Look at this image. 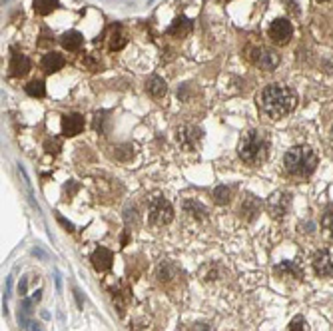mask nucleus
<instances>
[{
	"instance_id": "1",
	"label": "nucleus",
	"mask_w": 333,
	"mask_h": 331,
	"mask_svg": "<svg viewBox=\"0 0 333 331\" xmlns=\"http://www.w3.org/2000/svg\"><path fill=\"white\" fill-rule=\"evenodd\" d=\"M297 104V94L282 84H269L260 94V106L269 118L277 120L287 116Z\"/></svg>"
},
{
	"instance_id": "2",
	"label": "nucleus",
	"mask_w": 333,
	"mask_h": 331,
	"mask_svg": "<svg viewBox=\"0 0 333 331\" xmlns=\"http://www.w3.org/2000/svg\"><path fill=\"white\" fill-rule=\"evenodd\" d=\"M284 166L289 176L295 178H308L317 168V156L308 146H295L287 150L284 156Z\"/></svg>"
},
{
	"instance_id": "3",
	"label": "nucleus",
	"mask_w": 333,
	"mask_h": 331,
	"mask_svg": "<svg viewBox=\"0 0 333 331\" xmlns=\"http://www.w3.org/2000/svg\"><path fill=\"white\" fill-rule=\"evenodd\" d=\"M269 154V142L262 132L252 130L243 136V140L239 144V158L249 166H260L267 160Z\"/></svg>"
},
{
	"instance_id": "4",
	"label": "nucleus",
	"mask_w": 333,
	"mask_h": 331,
	"mask_svg": "<svg viewBox=\"0 0 333 331\" xmlns=\"http://www.w3.org/2000/svg\"><path fill=\"white\" fill-rule=\"evenodd\" d=\"M148 215H150L152 226H168L174 219V208L166 198L154 196L150 198V204H148Z\"/></svg>"
},
{
	"instance_id": "5",
	"label": "nucleus",
	"mask_w": 333,
	"mask_h": 331,
	"mask_svg": "<svg viewBox=\"0 0 333 331\" xmlns=\"http://www.w3.org/2000/svg\"><path fill=\"white\" fill-rule=\"evenodd\" d=\"M291 34H293V26L286 18H277V20H273L271 26H269V38L275 44H287L289 38H291Z\"/></svg>"
},
{
	"instance_id": "6",
	"label": "nucleus",
	"mask_w": 333,
	"mask_h": 331,
	"mask_svg": "<svg viewBox=\"0 0 333 331\" xmlns=\"http://www.w3.org/2000/svg\"><path fill=\"white\" fill-rule=\"evenodd\" d=\"M313 269L319 278H331L333 275V254L329 250H321L313 258Z\"/></svg>"
},
{
	"instance_id": "7",
	"label": "nucleus",
	"mask_w": 333,
	"mask_h": 331,
	"mask_svg": "<svg viewBox=\"0 0 333 331\" xmlns=\"http://www.w3.org/2000/svg\"><path fill=\"white\" fill-rule=\"evenodd\" d=\"M202 140V130L196 126H186L178 132V142L184 150H196Z\"/></svg>"
},
{
	"instance_id": "8",
	"label": "nucleus",
	"mask_w": 333,
	"mask_h": 331,
	"mask_svg": "<svg viewBox=\"0 0 333 331\" xmlns=\"http://www.w3.org/2000/svg\"><path fill=\"white\" fill-rule=\"evenodd\" d=\"M287 208H289V198H287L284 191H275L269 196L267 200V210L273 217H282L287 213Z\"/></svg>"
},
{
	"instance_id": "9",
	"label": "nucleus",
	"mask_w": 333,
	"mask_h": 331,
	"mask_svg": "<svg viewBox=\"0 0 333 331\" xmlns=\"http://www.w3.org/2000/svg\"><path fill=\"white\" fill-rule=\"evenodd\" d=\"M86 122H84V116L82 114H66L62 118V134L64 136H78L82 130H84Z\"/></svg>"
},
{
	"instance_id": "10",
	"label": "nucleus",
	"mask_w": 333,
	"mask_h": 331,
	"mask_svg": "<svg viewBox=\"0 0 333 331\" xmlns=\"http://www.w3.org/2000/svg\"><path fill=\"white\" fill-rule=\"evenodd\" d=\"M90 261H92L96 271H108V269L112 267L114 256H112V252H110L108 247H96Z\"/></svg>"
},
{
	"instance_id": "11",
	"label": "nucleus",
	"mask_w": 333,
	"mask_h": 331,
	"mask_svg": "<svg viewBox=\"0 0 333 331\" xmlns=\"http://www.w3.org/2000/svg\"><path fill=\"white\" fill-rule=\"evenodd\" d=\"M8 70H10V76H14V78H22V76H26L28 70H30V60H28V56L22 54V52H14L12 58H10Z\"/></svg>"
},
{
	"instance_id": "12",
	"label": "nucleus",
	"mask_w": 333,
	"mask_h": 331,
	"mask_svg": "<svg viewBox=\"0 0 333 331\" xmlns=\"http://www.w3.org/2000/svg\"><path fill=\"white\" fill-rule=\"evenodd\" d=\"M256 58H254V62L262 68V70H265V72H271V70H275V66L280 64V56L275 54V52H271V50H256Z\"/></svg>"
},
{
	"instance_id": "13",
	"label": "nucleus",
	"mask_w": 333,
	"mask_h": 331,
	"mask_svg": "<svg viewBox=\"0 0 333 331\" xmlns=\"http://www.w3.org/2000/svg\"><path fill=\"white\" fill-rule=\"evenodd\" d=\"M64 64H66V58L60 52H48V54H44V58L40 62L42 70L46 72V74H54V72L62 70Z\"/></svg>"
},
{
	"instance_id": "14",
	"label": "nucleus",
	"mask_w": 333,
	"mask_h": 331,
	"mask_svg": "<svg viewBox=\"0 0 333 331\" xmlns=\"http://www.w3.org/2000/svg\"><path fill=\"white\" fill-rule=\"evenodd\" d=\"M60 42H62V46L66 48L68 52H78L82 48V44H84V36L78 30H68V32L62 34Z\"/></svg>"
},
{
	"instance_id": "15",
	"label": "nucleus",
	"mask_w": 333,
	"mask_h": 331,
	"mask_svg": "<svg viewBox=\"0 0 333 331\" xmlns=\"http://www.w3.org/2000/svg\"><path fill=\"white\" fill-rule=\"evenodd\" d=\"M146 92L152 96V98H162L168 92L166 82L160 78V76H150L146 80Z\"/></svg>"
},
{
	"instance_id": "16",
	"label": "nucleus",
	"mask_w": 333,
	"mask_h": 331,
	"mask_svg": "<svg viewBox=\"0 0 333 331\" xmlns=\"http://www.w3.org/2000/svg\"><path fill=\"white\" fill-rule=\"evenodd\" d=\"M190 30H191V22L186 16H180V18H176L174 22L170 24L168 34H170V36H176V38H184Z\"/></svg>"
},
{
	"instance_id": "17",
	"label": "nucleus",
	"mask_w": 333,
	"mask_h": 331,
	"mask_svg": "<svg viewBox=\"0 0 333 331\" xmlns=\"http://www.w3.org/2000/svg\"><path fill=\"white\" fill-rule=\"evenodd\" d=\"M275 273L282 278V280H289V278H301V271H299V267L295 265V263H289V261H284V263H280L277 267H275Z\"/></svg>"
},
{
	"instance_id": "18",
	"label": "nucleus",
	"mask_w": 333,
	"mask_h": 331,
	"mask_svg": "<svg viewBox=\"0 0 333 331\" xmlns=\"http://www.w3.org/2000/svg\"><path fill=\"white\" fill-rule=\"evenodd\" d=\"M260 212V204L254 196H245L243 198V204H241V215H245L249 222L256 217V213Z\"/></svg>"
},
{
	"instance_id": "19",
	"label": "nucleus",
	"mask_w": 333,
	"mask_h": 331,
	"mask_svg": "<svg viewBox=\"0 0 333 331\" xmlns=\"http://www.w3.org/2000/svg\"><path fill=\"white\" fill-rule=\"evenodd\" d=\"M32 6H34V12H36V14L48 16L50 12H54V10L60 6V2H58V0H34Z\"/></svg>"
},
{
	"instance_id": "20",
	"label": "nucleus",
	"mask_w": 333,
	"mask_h": 331,
	"mask_svg": "<svg viewBox=\"0 0 333 331\" xmlns=\"http://www.w3.org/2000/svg\"><path fill=\"white\" fill-rule=\"evenodd\" d=\"M126 42H128V38L122 32V28L114 26L112 32H110V50H122V48L126 46Z\"/></svg>"
},
{
	"instance_id": "21",
	"label": "nucleus",
	"mask_w": 333,
	"mask_h": 331,
	"mask_svg": "<svg viewBox=\"0 0 333 331\" xmlns=\"http://www.w3.org/2000/svg\"><path fill=\"white\" fill-rule=\"evenodd\" d=\"M26 94L32 96V98H42V96L46 94L44 82H42V80H32V82H28V84H26Z\"/></svg>"
},
{
	"instance_id": "22",
	"label": "nucleus",
	"mask_w": 333,
	"mask_h": 331,
	"mask_svg": "<svg viewBox=\"0 0 333 331\" xmlns=\"http://www.w3.org/2000/svg\"><path fill=\"white\" fill-rule=\"evenodd\" d=\"M184 210H186V213L193 215V217H206V215H208V210H206L200 202H193V200H188V202L184 204Z\"/></svg>"
},
{
	"instance_id": "23",
	"label": "nucleus",
	"mask_w": 333,
	"mask_h": 331,
	"mask_svg": "<svg viewBox=\"0 0 333 331\" xmlns=\"http://www.w3.org/2000/svg\"><path fill=\"white\" fill-rule=\"evenodd\" d=\"M230 200H232V189L228 186H217L214 189V202L217 206H226Z\"/></svg>"
},
{
	"instance_id": "24",
	"label": "nucleus",
	"mask_w": 333,
	"mask_h": 331,
	"mask_svg": "<svg viewBox=\"0 0 333 331\" xmlns=\"http://www.w3.org/2000/svg\"><path fill=\"white\" fill-rule=\"evenodd\" d=\"M321 226L323 230L333 237V206H329L325 212H323V217H321Z\"/></svg>"
},
{
	"instance_id": "25",
	"label": "nucleus",
	"mask_w": 333,
	"mask_h": 331,
	"mask_svg": "<svg viewBox=\"0 0 333 331\" xmlns=\"http://www.w3.org/2000/svg\"><path fill=\"white\" fill-rule=\"evenodd\" d=\"M287 331H308V327H306V319H303L301 315H297V317L289 323V329Z\"/></svg>"
},
{
	"instance_id": "26",
	"label": "nucleus",
	"mask_w": 333,
	"mask_h": 331,
	"mask_svg": "<svg viewBox=\"0 0 333 331\" xmlns=\"http://www.w3.org/2000/svg\"><path fill=\"white\" fill-rule=\"evenodd\" d=\"M331 138H333V128H331Z\"/></svg>"
},
{
	"instance_id": "27",
	"label": "nucleus",
	"mask_w": 333,
	"mask_h": 331,
	"mask_svg": "<svg viewBox=\"0 0 333 331\" xmlns=\"http://www.w3.org/2000/svg\"><path fill=\"white\" fill-rule=\"evenodd\" d=\"M321 2H325V0H321Z\"/></svg>"
}]
</instances>
